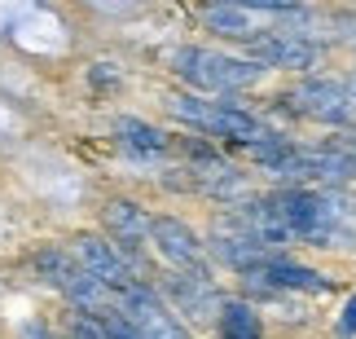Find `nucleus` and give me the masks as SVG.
I'll list each match as a JSON object with an SVG mask.
<instances>
[{
  "mask_svg": "<svg viewBox=\"0 0 356 339\" xmlns=\"http://www.w3.org/2000/svg\"><path fill=\"white\" fill-rule=\"evenodd\" d=\"M220 339H259V317L246 300H220Z\"/></svg>",
  "mask_w": 356,
  "mask_h": 339,
  "instance_id": "f3484780",
  "label": "nucleus"
},
{
  "mask_svg": "<svg viewBox=\"0 0 356 339\" xmlns=\"http://www.w3.org/2000/svg\"><path fill=\"white\" fill-rule=\"evenodd\" d=\"M202 22H207L211 31H220V36H238V40L255 36L251 13L242 5H234V0H207V5H202Z\"/></svg>",
  "mask_w": 356,
  "mask_h": 339,
  "instance_id": "dca6fc26",
  "label": "nucleus"
},
{
  "mask_svg": "<svg viewBox=\"0 0 356 339\" xmlns=\"http://www.w3.org/2000/svg\"><path fill=\"white\" fill-rule=\"evenodd\" d=\"M71 255H75V260L84 265V269H88V274L97 278V282H106L111 291H128L132 282H141V274L132 269V260H128V255H123V251L115 247L111 238L79 234V238H75V247H71Z\"/></svg>",
  "mask_w": 356,
  "mask_h": 339,
  "instance_id": "0eeeda50",
  "label": "nucleus"
},
{
  "mask_svg": "<svg viewBox=\"0 0 356 339\" xmlns=\"http://www.w3.org/2000/svg\"><path fill=\"white\" fill-rule=\"evenodd\" d=\"M339 335H356V295L348 300V308H343V317H339Z\"/></svg>",
  "mask_w": 356,
  "mask_h": 339,
  "instance_id": "6ab92c4d",
  "label": "nucleus"
},
{
  "mask_svg": "<svg viewBox=\"0 0 356 339\" xmlns=\"http://www.w3.org/2000/svg\"><path fill=\"white\" fill-rule=\"evenodd\" d=\"M35 269H40V278H44L49 287H58L66 300H71V308L102 313V308L115 300V291L106 287V282H97L71 251H62V247H44L35 255Z\"/></svg>",
  "mask_w": 356,
  "mask_h": 339,
  "instance_id": "f03ea898",
  "label": "nucleus"
},
{
  "mask_svg": "<svg viewBox=\"0 0 356 339\" xmlns=\"http://www.w3.org/2000/svg\"><path fill=\"white\" fill-rule=\"evenodd\" d=\"M115 304L128 313V322L136 326L141 339H189L185 326L163 308V300L145 287V282H132L128 291H115Z\"/></svg>",
  "mask_w": 356,
  "mask_h": 339,
  "instance_id": "423d86ee",
  "label": "nucleus"
},
{
  "mask_svg": "<svg viewBox=\"0 0 356 339\" xmlns=\"http://www.w3.org/2000/svg\"><path fill=\"white\" fill-rule=\"evenodd\" d=\"M149 238H154V247L163 251V260L176 265L181 274H207V247H202L194 238V229L181 225L176 216L149 221Z\"/></svg>",
  "mask_w": 356,
  "mask_h": 339,
  "instance_id": "6e6552de",
  "label": "nucleus"
},
{
  "mask_svg": "<svg viewBox=\"0 0 356 339\" xmlns=\"http://www.w3.org/2000/svg\"><path fill=\"white\" fill-rule=\"evenodd\" d=\"M22 339H53V335H49L44 326H26V331H22Z\"/></svg>",
  "mask_w": 356,
  "mask_h": 339,
  "instance_id": "aec40b11",
  "label": "nucleus"
},
{
  "mask_svg": "<svg viewBox=\"0 0 356 339\" xmlns=\"http://www.w3.org/2000/svg\"><path fill=\"white\" fill-rule=\"evenodd\" d=\"M211 255L229 269H238V274H251V269H259L268 260V247L259 238H251L238 221H220L211 234Z\"/></svg>",
  "mask_w": 356,
  "mask_h": 339,
  "instance_id": "9d476101",
  "label": "nucleus"
},
{
  "mask_svg": "<svg viewBox=\"0 0 356 339\" xmlns=\"http://www.w3.org/2000/svg\"><path fill=\"white\" fill-rule=\"evenodd\" d=\"M189 155H194V185L202 194H216V198H238L242 194V176H238L234 164H225L207 145H189Z\"/></svg>",
  "mask_w": 356,
  "mask_h": 339,
  "instance_id": "f8f14e48",
  "label": "nucleus"
},
{
  "mask_svg": "<svg viewBox=\"0 0 356 339\" xmlns=\"http://www.w3.org/2000/svg\"><path fill=\"white\" fill-rule=\"evenodd\" d=\"M343 150H348V159H352V176H356V141H348Z\"/></svg>",
  "mask_w": 356,
  "mask_h": 339,
  "instance_id": "412c9836",
  "label": "nucleus"
},
{
  "mask_svg": "<svg viewBox=\"0 0 356 339\" xmlns=\"http://www.w3.org/2000/svg\"><path fill=\"white\" fill-rule=\"evenodd\" d=\"M242 9H268V13H295L304 0H234Z\"/></svg>",
  "mask_w": 356,
  "mask_h": 339,
  "instance_id": "a211bd4d",
  "label": "nucleus"
},
{
  "mask_svg": "<svg viewBox=\"0 0 356 339\" xmlns=\"http://www.w3.org/2000/svg\"><path fill=\"white\" fill-rule=\"evenodd\" d=\"M168 111L176 119H185V124H194L202 132H216V137H229V141H264L268 128L259 124L255 115H246L242 106H229V102H202V97H172Z\"/></svg>",
  "mask_w": 356,
  "mask_h": 339,
  "instance_id": "7ed1b4c3",
  "label": "nucleus"
},
{
  "mask_svg": "<svg viewBox=\"0 0 356 339\" xmlns=\"http://www.w3.org/2000/svg\"><path fill=\"white\" fill-rule=\"evenodd\" d=\"M251 62L259 66H282V71H308L317 62V45L304 36H286V31H268V36H251L246 40Z\"/></svg>",
  "mask_w": 356,
  "mask_h": 339,
  "instance_id": "1a4fd4ad",
  "label": "nucleus"
},
{
  "mask_svg": "<svg viewBox=\"0 0 356 339\" xmlns=\"http://www.w3.org/2000/svg\"><path fill=\"white\" fill-rule=\"evenodd\" d=\"M115 137L128 155L136 159H163L168 155V137H163L159 128L141 124V119H115Z\"/></svg>",
  "mask_w": 356,
  "mask_h": 339,
  "instance_id": "2eb2a0df",
  "label": "nucleus"
},
{
  "mask_svg": "<svg viewBox=\"0 0 356 339\" xmlns=\"http://www.w3.org/2000/svg\"><path fill=\"white\" fill-rule=\"evenodd\" d=\"M273 212L291 225L295 238H308V242H343V225H339V207L321 194H304V189H286V194L268 198Z\"/></svg>",
  "mask_w": 356,
  "mask_h": 339,
  "instance_id": "20e7f679",
  "label": "nucleus"
},
{
  "mask_svg": "<svg viewBox=\"0 0 356 339\" xmlns=\"http://www.w3.org/2000/svg\"><path fill=\"white\" fill-rule=\"evenodd\" d=\"M172 66L194 93H238V88H251L264 75L259 62L229 58V53H216V49H176Z\"/></svg>",
  "mask_w": 356,
  "mask_h": 339,
  "instance_id": "f257e3e1",
  "label": "nucleus"
},
{
  "mask_svg": "<svg viewBox=\"0 0 356 339\" xmlns=\"http://www.w3.org/2000/svg\"><path fill=\"white\" fill-rule=\"evenodd\" d=\"M106 229L115 234V247L132 260V269H141L136 265V247L145 242V234H149V216L136 207V203H128V198H115V203H106Z\"/></svg>",
  "mask_w": 356,
  "mask_h": 339,
  "instance_id": "9b49d317",
  "label": "nucleus"
},
{
  "mask_svg": "<svg viewBox=\"0 0 356 339\" xmlns=\"http://www.w3.org/2000/svg\"><path fill=\"white\" fill-rule=\"evenodd\" d=\"M348 93H352V102H356V79H352V84H348Z\"/></svg>",
  "mask_w": 356,
  "mask_h": 339,
  "instance_id": "4be33fe9",
  "label": "nucleus"
},
{
  "mask_svg": "<svg viewBox=\"0 0 356 339\" xmlns=\"http://www.w3.org/2000/svg\"><path fill=\"white\" fill-rule=\"evenodd\" d=\"M168 291L176 295V304H181L189 317H211V313H220V295H216V287H211L207 274H176V278L168 282Z\"/></svg>",
  "mask_w": 356,
  "mask_h": 339,
  "instance_id": "4468645a",
  "label": "nucleus"
},
{
  "mask_svg": "<svg viewBox=\"0 0 356 339\" xmlns=\"http://www.w3.org/2000/svg\"><path fill=\"white\" fill-rule=\"evenodd\" d=\"M246 282H259V287H286V291H325V278L321 274H312V269L304 265H291V260H282V255H268L259 269H251L246 274Z\"/></svg>",
  "mask_w": 356,
  "mask_h": 339,
  "instance_id": "ddd939ff",
  "label": "nucleus"
},
{
  "mask_svg": "<svg viewBox=\"0 0 356 339\" xmlns=\"http://www.w3.org/2000/svg\"><path fill=\"white\" fill-rule=\"evenodd\" d=\"M291 111H299L304 119H317V124H339L348 128L356 119V102L343 84H330V79H304L299 88L286 93Z\"/></svg>",
  "mask_w": 356,
  "mask_h": 339,
  "instance_id": "39448f33",
  "label": "nucleus"
}]
</instances>
